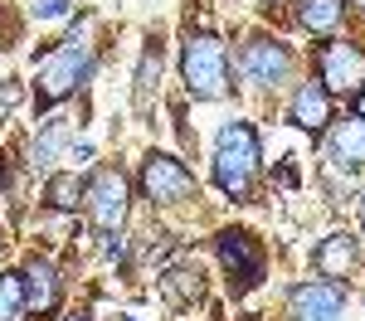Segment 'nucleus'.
<instances>
[{
  "label": "nucleus",
  "instance_id": "obj_8",
  "mask_svg": "<svg viewBox=\"0 0 365 321\" xmlns=\"http://www.w3.org/2000/svg\"><path fill=\"white\" fill-rule=\"evenodd\" d=\"M239 68H244L249 83L278 88V83H287V73H292V54H287V44H278V39H249Z\"/></svg>",
  "mask_w": 365,
  "mask_h": 321
},
{
  "label": "nucleus",
  "instance_id": "obj_18",
  "mask_svg": "<svg viewBox=\"0 0 365 321\" xmlns=\"http://www.w3.org/2000/svg\"><path fill=\"white\" fill-rule=\"evenodd\" d=\"M161 78V44L151 39V49L141 54V68H137V107H151V88Z\"/></svg>",
  "mask_w": 365,
  "mask_h": 321
},
{
  "label": "nucleus",
  "instance_id": "obj_26",
  "mask_svg": "<svg viewBox=\"0 0 365 321\" xmlns=\"http://www.w3.org/2000/svg\"><path fill=\"white\" fill-rule=\"evenodd\" d=\"M258 5H273V0H258Z\"/></svg>",
  "mask_w": 365,
  "mask_h": 321
},
{
  "label": "nucleus",
  "instance_id": "obj_5",
  "mask_svg": "<svg viewBox=\"0 0 365 321\" xmlns=\"http://www.w3.org/2000/svg\"><path fill=\"white\" fill-rule=\"evenodd\" d=\"M88 214H93V224L103 233H117L122 229V219H127V180L122 171H98L88 180Z\"/></svg>",
  "mask_w": 365,
  "mask_h": 321
},
{
  "label": "nucleus",
  "instance_id": "obj_15",
  "mask_svg": "<svg viewBox=\"0 0 365 321\" xmlns=\"http://www.w3.org/2000/svg\"><path fill=\"white\" fill-rule=\"evenodd\" d=\"M341 15H346V0H302V10H297L302 29H312V34H331Z\"/></svg>",
  "mask_w": 365,
  "mask_h": 321
},
{
  "label": "nucleus",
  "instance_id": "obj_27",
  "mask_svg": "<svg viewBox=\"0 0 365 321\" xmlns=\"http://www.w3.org/2000/svg\"><path fill=\"white\" fill-rule=\"evenodd\" d=\"M356 5H365V0H356Z\"/></svg>",
  "mask_w": 365,
  "mask_h": 321
},
{
  "label": "nucleus",
  "instance_id": "obj_14",
  "mask_svg": "<svg viewBox=\"0 0 365 321\" xmlns=\"http://www.w3.org/2000/svg\"><path fill=\"white\" fill-rule=\"evenodd\" d=\"M73 142V117H49L44 122V132L34 137V146H29V166L34 171H44V166H54L58 151Z\"/></svg>",
  "mask_w": 365,
  "mask_h": 321
},
{
  "label": "nucleus",
  "instance_id": "obj_13",
  "mask_svg": "<svg viewBox=\"0 0 365 321\" xmlns=\"http://www.w3.org/2000/svg\"><path fill=\"white\" fill-rule=\"evenodd\" d=\"M292 122L302 127V132H322V127H331V93L322 83H302L297 88V98H292Z\"/></svg>",
  "mask_w": 365,
  "mask_h": 321
},
{
  "label": "nucleus",
  "instance_id": "obj_16",
  "mask_svg": "<svg viewBox=\"0 0 365 321\" xmlns=\"http://www.w3.org/2000/svg\"><path fill=\"white\" fill-rule=\"evenodd\" d=\"M161 292H166L175 307H190L200 292H205V283H200V273H195V268H170L166 278H161Z\"/></svg>",
  "mask_w": 365,
  "mask_h": 321
},
{
  "label": "nucleus",
  "instance_id": "obj_7",
  "mask_svg": "<svg viewBox=\"0 0 365 321\" xmlns=\"http://www.w3.org/2000/svg\"><path fill=\"white\" fill-rule=\"evenodd\" d=\"M361 83H365V49L346 44V39L322 44V88L327 93H356Z\"/></svg>",
  "mask_w": 365,
  "mask_h": 321
},
{
  "label": "nucleus",
  "instance_id": "obj_17",
  "mask_svg": "<svg viewBox=\"0 0 365 321\" xmlns=\"http://www.w3.org/2000/svg\"><path fill=\"white\" fill-rule=\"evenodd\" d=\"M25 273H0V321H25Z\"/></svg>",
  "mask_w": 365,
  "mask_h": 321
},
{
  "label": "nucleus",
  "instance_id": "obj_23",
  "mask_svg": "<svg viewBox=\"0 0 365 321\" xmlns=\"http://www.w3.org/2000/svg\"><path fill=\"white\" fill-rule=\"evenodd\" d=\"M361 224H365V190H361Z\"/></svg>",
  "mask_w": 365,
  "mask_h": 321
},
{
  "label": "nucleus",
  "instance_id": "obj_3",
  "mask_svg": "<svg viewBox=\"0 0 365 321\" xmlns=\"http://www.w3.org/2000/svg\"><path fill=\"white\" fill-rule=\"evenodd\" d=\"M180 73L185 88L195 98H225L229 93V54L215 34H190L185 39V54H180Z\"/></svg>",
  "mask_w": 365,
  "mask_h": 321
},
{
  "label": "nucleus",
  "instance_id": "obj_21",
  "mask_svg": "<svg viewBox=\"0 0 365 321\" xmlns=\"http://www.w3.org/2000/svg\"><path fill=\"white\" fill-rule=\"evenodd\" d=\"M78 0H34V15L39 20H58V15H68Z\"/></svg>",
  "mask_w": 365,
  "mask_h": 321
},
{
  "label": "nucleus",
  "instance_id": "obj_24",
  "mask_svg": "<svg viewBox=\"0 0 365 321\" xmlns=\"http://www.w3.org/2000/svg\"><path fill=\"white\" fill-rule=\"evenodd\" d=\"M63 321H88V317H63Z\"/></svg>",
  "mask_w": 365,
  "mask_h": 321
},
{
  "label": "nucleus",
  "instance_id": "obj_6",
  "mask_svg": "<svg viewBox=\"0 0 365 321\" xmlns=\"http://www.w3.org/2000/svg\"><path fill=\"white\" fill-rule=\"evenodd\" d=\"M220 263H225L229 283L244 292L253 288L258 278H263V248H258V238L244 229H225L220 233Z\"/></svg>",
  "mask_w": 365,
  "mask_h": 321
},
{
  "label": "nucleus",
  "instance_id": "obj_11",
  "mask_svg": "<svg viewBox=\"0 0 365 321\" xmlns=\"http://www.w3.org/2000/svg\"><path fill=\"white\" fill-rule=\"evenodd\" d=\"M312 263H317V273L331 278V283L351 278V273H356V238H351V233H331V238H322L317 253H312Z\"/></svg>",
  "mask_w": 365,
  "mask_h": 321
},
{
  "label": "nucleus",
  "instance_id": "obj_25",
  "mask_svg": "<svg viewBox=\"0 0 365 321\" xmlns=\"http://www.w3.org/2000/svg\"><path fill=\"white\" fill-rule=\"evenodd\" d=\"M0 185H5V166H0Z\"/></svg>",
  "mask_w": 365,
  "mask_h": 321
},
{
  "label": "nucleus",
  "instance_id": "obj_19",
  "mask_svg": "<svg viewBox=\"0 0 365 321\" xmlns=\"http://www.w3.org/2000/svg\"><path fill=\"white\" fill-rule=\"evenodd\" d=\"M83 195H88V185L78 180V175H54V180H49V190H44V200L54 204V209H73Z\"/></svg>",
  "mask_w": 365,
  "mask_h": 321
},
{
  "label": "nucleus",
  "instance_id": "obj_4",
  "mask_svg": "<svg viewBox=\"0 0 365 321\" xmlns=\"http://www.w3.org/2000/svg\"><path fill=\"white\" fill-rule=\"evenodd\" d=\"M141 190H146L151 204H175V200H190V195H195V175L185 171L175 156L151 151V156L141 161Z\"/></svg>",
  "mask_w": 365,
  "mask_h": 321
},
{
  "label": "nucleus",
  "instance_id": "obj_9",
  "mask_svg": "<svg viewBox=\"0 0 365 321\" xmlns=\"http://www.w3.org/2000/svg\"><path fill=\"white\" fill-rule=\"evenodd\" d=\"M341 307H346V297L336 283H307V288H292L287 297L292 321H341Z\"/></svg>",
  "mask_w": 365,
  "mask_h": 321
},
{
  "label": "nucleus",
  "instance_id": "obj_12",
  "mask_svg": "<svg viewBox=\"0 0 365 321\" xmlns=\"http://www.w3.org/2000/svg\"><path fill=\"white\" fill-rule=\"evenodd\" d=\"M25 302H29V312H54V302H58V273H54V263L39 258V253L25 263Z\"/></svg>",
  "mask_w": 365,
  "mask_h": 321
},
{
  "label": "nucleus",
  "instance_id": "obj_1",
  "mask_svg": "<svg viewBox=\"0 0 365 321\" xmlns=\"http://www.w3.org/2000/svg\"><path fill=\"white\" fill-rule=\"evenodd\" d=\"M88 73H93V44H88L83 29H73L63 44H54L49 54L39 58V78H34V93H39V107H54L68 93H78Z\"/></svg>",
  "mask_w": 365,
  "mask_h": 321
},
{
  "label": "nucleus",
  "instance_id": "obj_20",
  "mask_svg": "<svg viewBox=\"0 0 365 321\" xmlns=\"http://www.w3.org/2000/svg\"><path fill=\"white\" fill-rule=\"evenodd\" d=\"M20 98H25V88L15 83V78H5V83H0V117L15 112V107H20Z\"/></svg>",
  "mask_w": 365,
  "mask_h": 321
},
{
  "label": "nucleus",
  "instance_id": "obj_10",
  "mask_svg": "<svg viewBox=\"0 0 365 321\" xmlns=\"http://www.w3.org/2000/svg\"><path fill=\"white\" fill-rule=\"evenodd\" d=\"M327 146H331V161L336 166H365V117H341L327 132Z\"/></svg>",
  "mask_w": 365,
  "mask_h": 321
},
{
  "label": "nucleus",
  "instance_id": "obj_2",
  "mask_svg": "<svg viewBox=\"0 0 365 321\" xmlns=\"http://www.w3.org/2000/svg\"><path fill=\"white\" fill-rule=\"evenodd\" d=\"M258 175V132L249 122H225L215 142V185L225 195H249Z\"/></svg>",
  "mask_w": 365,
  "mask_h": 321
},
{
  "label": "nucleus",
  "instance_id": "obj_22",
  "mask_svg": "<svg viewBox=\"0 0 365 321\" xmlns=\"http://www.w3.org/2000/svg\"><path fill=\"white\" fill-rule=\"evenodd\" d=\"M356 117H365V83L356 88Z\"/></svg>",
  "mask_w": 365,
  "mask_h": 321
}]
</instances>
